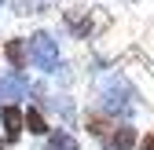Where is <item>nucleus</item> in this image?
<instances>
[{"instance_id":"7","label":"nucleus","mask_w":154,"mask_h":150,"mask_svg":"<svg viewBox=\"0 0 154 150\" xmlns=\"http://www.w3.org/2000/svg\"><path fill=\"white\" fill-rule=\"evenodd\" d=\"M44 150H77V139L70 132H51L48 143H44Z\"/></svg>"},{"instance_id":"4","label":"nucleus","mask_w":154,"mask_h":150,"mask_svg":"<svg viewBox=\"0 0 154 150\" xmlns=\"http://www.w3.org/2000/svg\"><path fill=\"white\" fill-rule=\"evenodd\" d=\"M66 26H70L77 37H88V33H92V18H88V11H81V8H70V11H66Z\"/></svg>"},{"instance_id":"10","label":"nucleus","mask_w":154,"mask_h":150,"mask_svg":"<svg viewBox=\"0 0 154 150\" xmlns=\"http://www.w3.org/2000/svg\"><path fill=\"white\" fill-rule=\"evenodd\" d=\"M4 8H8V0H0V11H4Z\"/></svg>"},{"instance_id":"3","label":"nucleus","mask_w":154,"mask_h":150,"mask_svg":"<svg viewBox=\"0 0 154 150\" xmlns=\"http://www.w3.org/2000/svg\"><path fill=\"white\" fill-rule=\"evenodd\" d=\"M132 143H136V128H128V124H114V132L106 136V150H132Z\"/></svg>"},{"instance_id":"6","label":"nucleus","mask_w":154,"mask_h":150,"mask_svg":"<svg viewBox=\"0 0 154 150\" xmlns=\"http://www.w3.org/2000/svg\"><path fill=\"white\" fill-rule=\"evenodd\" d=\"M0 121H4L8 139H18V132H22V114H18L15 106H4V110H0Z\"/></svg>"},{"instance_id":"1","label":"nucleus","mask_w":154,"mask_h":150,"mask_svg":"<svg viewBox=\"0 0 154 150\" xmlns=\"http://www.w3.org/2000/svg\"><path fill=\"white\" fill-rule=\"evenodd\" d=\"M26 44H29V59L41 66V70H48V73H51L55 66H59V44L51 40V33H44V29H41V33H33Z\"/></svg>"},{"instance_id":"8","label":"nucleus","mask_w":154,"mask_h":150,"mask_svg":"<svg viewBox=\"0 0 154 150\" xmlns=\"http://www.w3.org/2000/svg\"><path fill=\"white\" fill-rule=\"evenodd\" d=\"M22 124L29 128V132H37V136H41V132H48V124H44V117L37 114V110H26V114H22Z\"/></svg>"},{"instance_id":"11","label":"nucleus","mask_w":154,"mask_h":150,"mask_svg":"<svg viewBox=\"0 0 154 150\" xmlns=\"http://www.w3.org/2000/svg\"><path fill=\"white\" fill-rule=\"evenodd\" d=\"M0 150H4V146H0Z\"/></svg>"},{"instance_id":"2","label":"nucleus","mask_w":154,"mask_h":150,"mask_svg":"<svg viewBox=\"0 0 154 150\" xmlns=\"http://www.w3.org/2000/svg\"><path fill=\"white\" fill-rule=\"evenodd\" d=\"M4 55H8L11 70H18V73H22V70H26V59H29V44L22 40V37H11V40L4 44Z\"/></svg>"},{"instance_id":"9","label":"nucleus","mask_w":154,"mask_h":150,"mask_svg":"<svg viewBox=\"0 0 154 150\" xmlns=\"http://www.w3.org/2000/svg\"><path fill=\"white\" fill-rule=\"evenodd\" d=\"M140 150H154V132H150V136H147V139L140 143Z\"/></svg>"},{"instance_id":"5","label":"nucleus","mask_w":154,"mask_h":150,"mask_svg":"<svg viewBox=\"0 0 154 150\" xmlns=\"http://www.w3.org/2000/svg\"><path fill=\"white\" fill-rule=\"evenodd\" d=\"M18 95H26V77L15 70L8 81H0V99H18Z\"/></svg>"}]
</instances>
